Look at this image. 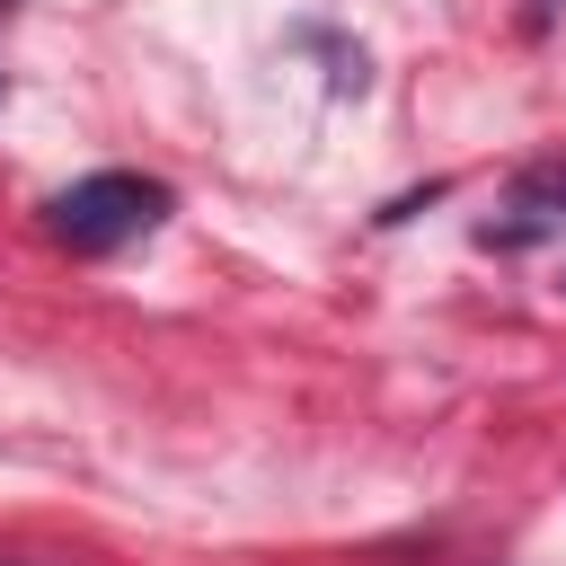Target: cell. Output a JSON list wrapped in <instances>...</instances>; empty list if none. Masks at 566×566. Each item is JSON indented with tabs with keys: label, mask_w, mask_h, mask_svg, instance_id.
Masks as SVG:
<instances>
[{
	"label": "cell",
	"mask_w": 566,
	"mask_h": 566,
	"mask_svg": "<svg viewBox=\"0 0 566 566\" xmlns=\"http://www.w3.org/2000/svg\"><path fill=\"white\" fill-rule=\"evenodd\" d=\"M557 221H566V159H531V168L513 177L504 221H478V248H531V239H548Z\"/></svg>",
	"instance_id": "7a4b0ae2"
},
{
	"label": "cell",
	"mask_w": 566,
	"mask_h": 566,
	"mask_svg": "<svg viewBox=\"0 0 566 566\" xmlns=\"http://www.w3.org/2000/svg\"><path fill=\"white\" fill-rule=\"evenodd\" d=\"M548 18H557V0H531V27H548Z\"/></svg>",
	"instance_id": "3957f363"
},
{
	"label": "cell",
	"mask_w": 566,
	"mask_h": 566,
	"mask_svg": "<svg viewBox=\"0 0 566 566\" xmlns=\"http://www.w3.org/2000/svg\"><path fill=\"white\" fill-rule=\"evenodd\" d=\"M9 9H18V0H0V18H9Z\"/></svg>",
	"instance_id": "277c9868"
},
{
	"label": "cell",
	"mask_w": 566,
	"mask_h": 566,
	"mask_svg": "<svg viewBox=\"0 0 566 566\" xmlns=\"http://www.w3.org/2000/svg\"><path fill=\"white\" fill-rule=\"evenodd\" d=\"M159 212H168V186H159V177H133V168H97V177H80V186H62V195L44 203L53 239L80 248V256H106V248L142 239Z\"/></svg>",
	"instance_id": "6da1fadb"
}]
</instances>
